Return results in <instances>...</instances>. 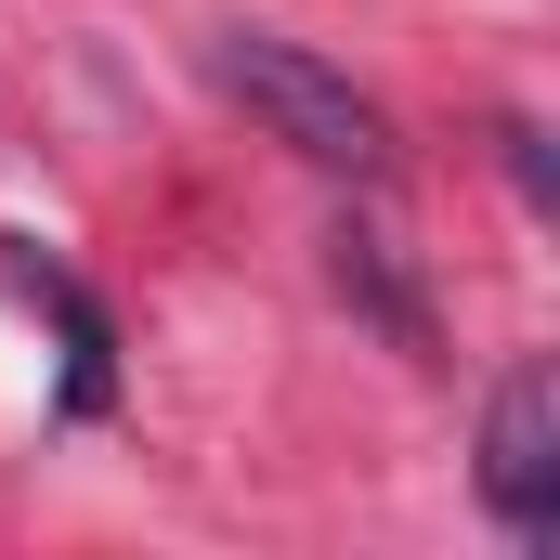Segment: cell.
<instances>
[{"label": "cell", "instance_id": "obj_3", "mask_svg": "<svg viewBox=\"0 0 560 560\" xmlns=\"http://www.w3.org/2000/svg\"><path fill=\"white\" fill-rule=\"evenodd\" d=\"M326 287L392 339V352H430V300H418V275H405V248L378 235V222H339L326 235Z\"/></svg>", "mask_w": 560, "mask_h": 560}, {"label": "cell", "instance_id": "obj_1", "mask_svg": "<svg viewBox=\"0 0 560 560\" xmlns=\"http://www.w3.org/2000/svg\"><path fill=\"white\" fill-rule=\"evenodd\" d=\"M209 79H222V92L287 143V156H313V170H352V183L392 170V118H378V92H352V66H326L313 39L222 26V39H209Z\"/></svg>", "mask_w": 560, "mask_h": 560}, {"label": "cell", "instance_id": "obj_2", "mask_svg": "<svg viewBox=\"0 0 560 560\" xmlns=\"http://www.w3.org/2000/svg\"><path fill=\"white\" fill-rule=\"evenodd\" d=\"M482 509L535 548L560 535V365L548 352H522L509 378H495V405H482Z\"/></svg>", "mask_w": 560, "mask_h": 560}, {"label": "cell", "instance_id": "obj_4", "mask_svg": "<svg viewBox=\"0 0 560 560\" xmlns=\"http://www.w3.org/2000/svg\"><path fill=\"white\" fill-rule=\"evenodd\" d=\"M13 275H26V287H39V300H52V313H66V405L92 418V405H105V352H118V339H105V313H92L79 287L52 275V261H13Z\"/></svg>", "mask_w": 560, "mask_h": 560}]
</instances>
